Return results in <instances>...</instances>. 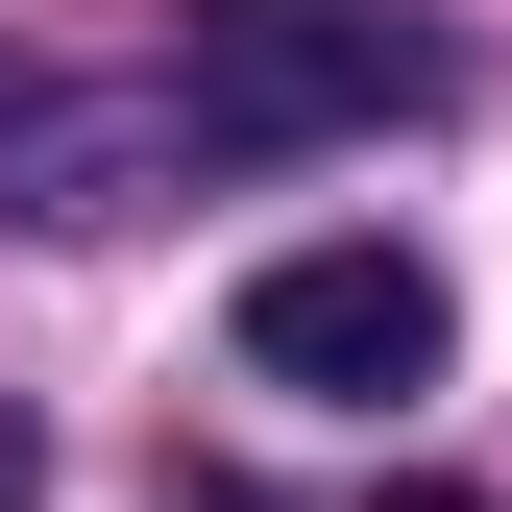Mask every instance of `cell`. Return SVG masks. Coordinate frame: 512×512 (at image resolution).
Listing matches in <instances>:
<instances>
[{"label": "cell", "instance_id": "1", "mask_svg": "<svg viewBox=\"0 0 512 512\" xmlns=\"http://www.w3.org/2000/svg\"><path fill=\"white\" fill-rule=\"evenodd\" d=\"M439 98V49L391 25V0H196V49H171V147H342V122Z\"/></svg>", "mask_w": 512, "mask_h": 512}, {"label": "cell", "instance_id": "2", "mask_svg": "<svg viewBox=\"0 0 512 512\" xmlns=\"http://www.w3.org/2000/svg\"><path fill=\"white\" fill-rule=\"evenodd\" d=\"M439 269L415 244H293V269H244V366L269 391H317V415H391V391H439Z\"/></svg>", "mask_w": 512, "mask_h": 512}, {"label": "cell", "instance_id": "3", "mask_svg": "<svg viewBox=\"0 0 512 512\" xmlns=\"http://www.w3.org/2000/svg\"><path fill=\"white\" fill-rule=\"evenodd\" d=\"M49 147V49H0V171H25Z\"/></svg>", "mask_w": 512, "mask_h": 512}, {"label": "cell", "instance_id": "4", "mask_svg": "<svg viewBox=\"0 0 512 512\" xmlns=\"http://www.w3.org/2000/svg\"><path fill=\"white\" fill-rule=\"evenodd\" d=\"M0 512H49V439H25V415H0Z\"/></svg>", "mask_w": 512, "mask_h": 512}, {"label": "cell", "instance_id": "5", "mask_svg": "<svg viewBox=\"0 0 512 512\" xmlns=\"http://www.w3.org/2000/svg\"><path fill=\"white\" fill-rule=\"evenodd\" d=\"M171 512H269V488H244V464H196V488H171Z\"/></svg>", "mask_w": 512, "mask_h": 512}, {"label": "cell", "instance_id": "6", "mask_svg": "<svg viewBox=\"0 0 512 512\" xmlns=\"http://www.w3.org/2000/svg\"><path fill=\"white\" fill-rule=\"evenodd\" d=\"M391 512H464V488H391Z\"/></svg>", "mask_w": 512, "mask_h": 512}]
</instances>
